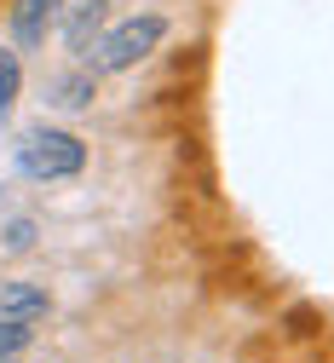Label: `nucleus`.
Segmentation results:
<instances>
[{
	"label": "nucleus",
	"mask_w": 334,
	"mask_h": 363,
	"mask_svg": "<svg viewBox=\"0 0 334 363\" xmlns=\"http://www.w3.org/2000/svg\"><path fill=\"white\" fill-rule=\"evenodd\" d=\"M110 29V0H81V6H64V47L75 58L92 52V40Z\"/></svg>",
	"instance_id": "obj_4"
},
{
	"label": "nucleus",
	"mask_w": 334,
	"mask_h": 363,
	"mask_svg": "<svg viewBox=\"0 0 334 363\" xmlns=\"http://www.w3.org/2000/svg\"><path fill=\"white\" fill-rule=\"evenodd\" d=\"M162 40H167V18H162V12H138V18H127V23H110L99 40H92V52H87L81 64L99 69V75H121V69H133V64H145Z\"/></svg>",
	"instance_id": "obj_2"
},
{
	"label": "nucleus",
	"mask_w": 334,
	"mask_h": 363,
	"mask_svg": "<svg viewBox=\"0 0 334 363\" xmlns=\"http://www.w3.org/2000/svg\"><path fill=\"white\" fill-rule=\"evenodd\" d=\"M18 99H23V58L18 47H0V121L18 110Z\"/></svg>",
	"instance_id": "obj_7"
},
{
	"label": "nucleus",
	"mask_w": 334,
	"mask_h": 363,
	"mask_svg": "<svg viewBox=\"0 0 334 363\" xmlns=\"http://www.w3.org/2000/svg\"><path fill=\"white\" fill-rule=\"evenodd\" d=\"M69 0H18L12 6V47L18 52H35L46 47V35H52V23L64 18Z\"/></svg>",
	"instance_id": "obj_3"
},
{
	"label": "nucleus",
	"mask_w": 334,
	"mask_h": 363,
	"mask_svg": "<svg viewBox=\"0 0 334 363\" xmlns=\"http://www.w3.org/2000/svg\"><path fill=\"white\" fill-rule=\"evenodd\" d=\"M35 346V323H12V317H0V352H29Z\"/></svg>",
	"instance_id": "obj_8"
},
{
	"label": "nucleus",
	"mask_w": 334,
	"mask_h": 363,
	"mask_svg": "<svg viewBox=\"0 0 334 363\" xmlns=\"http://www.w3.org/2000/svg\"><path fill=\"white\" fill-rule=\"evenodd\" d=\"M0 363H18V357H12V352H0Z\"/></svg>",
	"instance_id": "obj_11"
},
{
	"label": "nucleus",
	"mask_w": 334,
	"mask_h": 363,
	"mask_svg": "<svg viewBox=\"0 0 334 363\" xmlns=\"http://www.w3.org/2000/svg\"><path fill=\"white\" fill-rule=\"evenodd\" d=\"M87 167V139L69 127H29L18 139V173L35 185H64Z\"/></svg>",
	"instance_id": "obj_1"
},
{
	"label": "nucleus",
	"mask_w": 334,
	"mask_h": 363,
	"mask_svg": "<svg viewBox=\"0 0 334 363\" xmlns=\"http://www.w3.org/2000/svg\"><path fill=\"white\" fill-rule=\"evenodd\" d=\"M0 242H6L12 254L35 248V219H12V225H0Z\"/></svg>",
	"instance_id": "obj_9"
},
{
	"label": "nucleus",
	"mask_w": 334,
	"mask_h": 363,
	"mask_svg": "<svg viewBox=\"0 0 334 363\" xmlns=\"http://www.w3.org/2000/svg\"><path fill=\"white\" fill-rule=\"evenodd\" d=\"M289 323H294V335H317V317H311V311H294Z\"/></svg>",
	"instance_id": "obj_10"
},
{
	"label": "nucleus",
	"mask_w": 334,
	"mask_h": 363,
	"mask_svg": "<svg viewBox=\"0 0 334 363\" xmlns=\"http://www.w3.org/2000/svg\"><path fill=\"white\" fill-rule=\"evenodd\" d=\"M92 99H99V69H69V75H58V86H52V104L58 110H92Z\"/></svg>",
	"instance_id": "obj_6"
},
{
	"label": "nucleus",
	"mask_w": 334,
	"mask_h": 363,
	"mask_svg": "<svg viewBox=\"0 0 334 363\" xmlns=\"http://www.w3.org/2000/svg\"><path fill=\"white\" fill-rule=\"evenodd\" d=\"M52 311V294L40 283H12L0 289V317H12V323H40V317Z\"/></svg>",
	"instance_id": "obj_5"
}]
</instances>
